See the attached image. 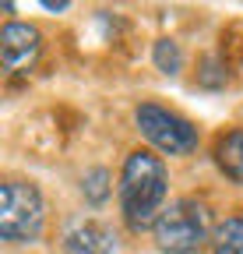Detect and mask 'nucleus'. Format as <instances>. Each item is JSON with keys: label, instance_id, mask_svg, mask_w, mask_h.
Wrapping results in <instances>:
<instances>
[{"label": "nucleus", "instance_id": "1a4fd4ad", "mask_svg": "<svg viewBox=\"0 0 243 254\" xmlns=\"http://www.w3.org/2000/svg\"><path fill=\"white\" fill-rule=\"evenodd\" d=\"M81 190H85V198L92 201V205H102L106 198H109V170H102V166H96V170H88L85 177H81Z\"/></svg>", "mask_w": 243, "mask_h": 254}, {"label": "nucleus", "instance_id": "9b49d317", "mask_svg": "<svg viewBox=\"0 0 243 254\" xmlns=\"http://www.w3.org/2000/svg\"><path fill=\"white\" fill-rule=\"evenodd\" d=\"M46 11H67V0H43Z\"/></svg>", "mask_w": 243, "mask_h": 254}, {"label": "nucleus", "instance_id": "9d476101", "mask_svg": "<svg viewBox=\"0 0 243 254\" xmlns=\"http://www.w3.org/2000/svg\"><path fill=\"white\" fill-rule=\"evenodd\" d=\"M151 57H155V67L162 74H176L180 67H184V53H180V46L173 39H159L155 50H151Z\"/></svg>", "mask_w": 243, "mask_h": 254}, {"label": "nucleus", "instance_id": "0eeeda50", "mask_svg": "<svg viewBox=\"0 0 243 254\" xmlns=\"http://www.w3.org/2000/svg\"><path fill=\"white\" fill-rule=\"evenodd\" d=\"M215 163H219V170H222L233 184L243 187V127H240V131H229V134L215 145Z\"/></svg>", "mask_w": 243, "mask_h": 254}, {"label": "nucleus", "instance_id": "423d86ee", "mask_svg": "<svg viewBox=\"0 0 243 254\" xmlns=\"http://www.w3.org/2000/svg\"><path fill=\"white\" fill-rule=\"evenodd\" d=\"M64 251L67 254H116V233L96 219H85L67 230Z\"/></svg>", "mask_w": 243, "mask_h": 254}, {"label": "nucleus", "instance_id": "f03ea898", "mask_svg": "<svg viewBox=\"0 0 243 254\" xmlns=\"http://www.w3.org/2000/svg\"><path fill=\"white\" fill-rule=\"evenodd\" d=\"M43 194L28 180H7L0 187V237L7 244H28L43 233Z\"/></svg>", "mask_w": 243, "mask_h": 254}, {"label": "nucleus", "instance_id": "20e7f679", "mask_svg": "<svg viewBox=\"0 0 243 254\" xmlns=\"http://www.w3.org/2000/svg\"><path fill=\"white\" fill-rule=\"evenodd\" d=\"M134 120L141 127V134L166 155H191L197 148L194 124L184 120V117H176V113H169V110H162V106H155V103H141Z\"/></svg>", "mask_w": 243, "mask_h": 254}, {"label": "nucleus", "instance_id": "6e6552de", "mask_svg": "<svg viewBox=\"0 0 243 254\" xmlns=\"http://www.w3.org/2000/svg\"><path fill=\"white\" fill-rule=\"evenodd\" d=\"M211 254H243V215H229L215 226Z\"/></svg>", "mask_w": 243, "mask_h": 254}, {"label": "nucleus", "instance_id": "f257e3e1", "mask_svg": "<svg viewBox=\"0 0 243 254\" xmlns=\"http://www.w3.org/2000/svg\"><path fill=\"white\" fill-rule=\"evenodd\" d=\"M166 190H169V173L159 155L145 148L131 152L124 159L120 173V212L134 233L155 230L159 215L166 212Z\"/></svg>", "mask_w": 243, "mask_h": 254}, {"label": "nucleus", "instance_id": "39448f33", "mask_svg": "<svg viewBox=\"0 0 243 254\" xmlns=\"http://www.w3.org/2000/svg\"><path fill=\"white\" fill-rule=\"evenodd\" d=\"M39 50H43V36H39L36 25H25V21H7L4 25V32H0V60H4V71L25 74L36 64Z\"/></svg>", "mask_w": 243, "mask_h": 254}, {"label": "nucleus", "instance_id": "7ed1b4c3", "mask_svg": "<svg viewBox=\"0 0 243 254\" xmlns=\"http://www.w3.org/2000/svg\"><path fill=\"white\" fill-rule=\"evenodd\" d=\"M208 240V212L194 198L173 201L155 222V244L162 254H197Z\"/></svg>", "mask_w": 243, "mask_h": 254}]
</instances>
